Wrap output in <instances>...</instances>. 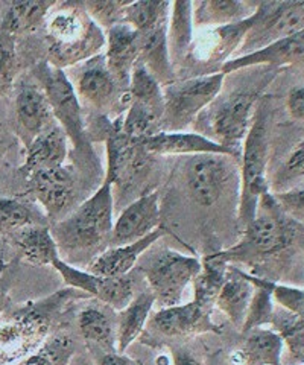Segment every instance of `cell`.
<instances>
[{
    "label": "cell",
    "instance_id": "ffe728a7",
    "mask_svg": "<svg viewBox=\"0 0 304 365\" xmlns=\"http://www.w3.org/2000/svg\"><path fill=\"white\" fill-rule=\"evenodd\" d=\"M145 148L146 153L151 155H174V154H189V155H199V154H224L233 158L234 154L216 143L213 139H209L204 134L198 133H166L162 131L148 139L139 140ZM238 160V158H236Z\"/></svg>",
    "mask_w": 304,
    "mask_h": 365
},
{
    "label": "cell",
    "instance_id": "44dd1931",
    "mask_svg": "<svg viewBox=\"0 0 304 365\" xmlns=\"http://www.w3.org/2000/svg\"><path fill=\"white\" fill-rule=\"evenodd\" d=\"M164 235H166L164 228L159 227L155 228L152 233L145 236L137 242L120 245V247H110L104 251V253H100L90 262L87 265L88 271L103 277L128 276L145 251L150 247H152Z\"/></svg>",
    "mask_w": 304,
    "mask_h": 365
},
{
    "label": "cell",
    "instance_id": "8d00e7d4",
    "mask_svg": "<svg viewBox=\"0 0 304 365\" xmlns=\"http://www.w3.org/2000/svg\"><path fill=\"white\" fill-rule=\"evenodd\" d=\"M163 114L139 102H130L125 118L122 119V130L136 140H143L159 134L162 128Z\"/></svg>",
    "mask_w": 304,
    "mask_h": 365
},
{
    "label": "cell",
    "instance_id": "6da1fadb",
    "mask_svg": "<svg viewBox=\"0 0 304 365\" xmlns=\"http://www.w3.org/2000/svg\"><path fill=\"white\" fill-rule=\"evenodd\" d=\"M112 213V186L104 181L95 195L84 201L65 220L53 224L51 232L58 251L69 256H87L92 262L111 245L115 228Z\"/></svg>",
    "mask_w": 304,
    "mask_h": 365
},
{
    "label": "cell",
    "instance_id": "30bf717a",
    "mask_svg": "<svg viewBox=\"0 0 304 365\" xmlns=\"http://www.w3.org/2000/svg\"><path fill=\"white\" fill-rule=\"evenodd\" d=\"M201 260L194 256L163 250L148 268H145L146 282L150 284L155 303L162 307L177 306L187 284L194 283L201 271Z\"/></svg>",
    "mask_w": 304,
    "mask_h": 365
},
{
    "label": "cell",
    "instance_id": "f6af8a7d",
    "mask_svg": "<svg viewBox=\"0 0 304 365\" xmlns=\"http://www.w3.org/2000/svg\"><path fill=\"white\" fill-rule=\"evenodd\" d=\"M288 111L295 120L304 122V86L294 87L289 91Z\"/></svg>",
    "mask_w": 304,
    "mask_h": 365
},
{
    "label": "cell",
    "instance_id": "d4e9b609",
    "mask_svg": "<svg viewBox=\"0 0 304 365\" xmlns=\"http://www.w3.org/2000/svg\"><path fill=\"white\" fill-rule=\"evenodd\" d=\"M254 291L256 287L250 282L248 272L230 265L215 306L229 317L236 327L242 329Z\"/></svg>",
    "mask_w": 304,
    "mask_h": 365
},
{
    "label": "cell",
    "instance_id": "836d02e7",
    "mask_svg": "<svg viewBox=\"0 0 304 365\" xmlns=\"http://www.w3.org/2000/svg\"><path fill=\"white\" fill-rule=\"evenodd\" d=\"M128 93H130V102H139V104L150 107L163 114L164 111L163 88L159 84V81H157V79L148 72V68H146L140 61H137L132 68Z\"/></svg>",
    "mask_w": 304,
    "mask_h": 365
},
{
    "label": "cell",
    "instance_id": "bcb514c9",
    "mask_svg": "<svg viewBox=\"0 0 304 365\" xmlns=\"http://www.w3.org/2000/svg\"><path fill=\"white\" fill-rule=\"evenodd\" d=\"M96 365H139L136 361L131 359L125 353L116 351H99L93 353Z\"/></svg>",
    "mask_w": 304,
    "mask_h": 365
},
{
    "label": "cell",
    "instance_id": "e0dca14e",
    "mask_svg": "<svg viewBox=\"0 0 304 365\" xmlns=\"http://www.w3.org/2000/svg\"><path fill=\"white\" fill-rule=\"evenodd\" d=\"M76 91L90 106L99 110L112 106L117 98L122 101L130 99L128 91L119 87L115 76L108 71L105 55H96L81 66L76 78Z\"/></svg>",
    "mask_w": 304,
    "mask_h": 365
},
{
    "label": "cell",
    "instance_id": "2e32d148",
    "mask_svg": "<svg viewBox=\"0 0 304 365\" xmlns=\"http://www.w3.org/2000/svg\"><path fill=\"white\" fill-rule=\"evenodd\" d=\"M31 192L46 210L51 220H56L75 197L76 175L70 165L43 170L28 178Z\"/></svg>",
    "mask_w": 304,
    "mask_h": 365
},
{
    "label": "cell",
    "instance_id": "d6a6232c",
    "mask_svg": "<svg viewBox=\"0 0 304 365\" xmlns=\"http://www.w3.org/2000/svg\"><path fill=\"white\" fill-rule=\"evenodd\" d=\"M56 5V2L49 0H26V2H14L9 5L8 13L5 14L2 23L13 31L16 36L21 32L32 31L40 23L44 21L51 13V9Z\"/></svg>",
    "mask_w": 304,
    "mask_h": 365
},
{
    "label": "cell",
    "instance_id": "7402d4cb",
    "mask_svg": "<svg viewBox=\"0 0 304 365\" xmlns=\"http://www.w3.org/2000/svg\"><path fill=\"white\" fill-rule=\"evenodd\" d=\"M304 61V29L295 36L277 41L268 48L245 55L238 58L229 60L222 64L221 72L227 76L236 71H241L245 67L254 66H269V67H281L289 64H297Z\"/></svg>",
    "mask_w": 304,
    "mask_h": 365
},
{
    "label": "cell",
    "instance_id": "f546056e",
    "mask_svg": "<svg viewBox=\"0 0 304 365\" xmlns=\"http://www.w3.org/2000/svg\"><path fill=\"white\" fill-rule=\"evenodd\" d=\"M256 5L236 0H202L194 2V23L199 26H229L248 19Z\"/></svg>",
    "mask_w": 304,
    "mask_h": 365
},
{
    "label": "cell",
    "instance_id": "603a6c76",
    "mask_svg": "<svg viewBox=\"0 0 304 365\" xmlns=\"http://www.w3.org/2000/svg\"><path fill=\"white\" fill-rule=\"evenodd\" d=\"M167 21L169 17L157 23L152 29L140 34L142 48L139 61L163 87L177 81L167 48Z\"/></svg>",
    "mask_w": 304,
    "mask_h": 365
},
{
    "label": "cell",
    "instance_id": "8fae6325",
    "mask_svg": "<svg viewBox=\"0 0 304 365\" xmlns=\"http://www.w3.org/2000/svg\"><path fill=\"white\" fill-rule=\"evenodd\" d=\"M236 162L238 160L224 154H199L190 158L184 175L192 200L202 207L215 205L231 185Z\"/></svg>",
    "mask_w": 304,
    "mask_h": 365
},
{
    "label": "cell",
    "instance_id": "74e56055",
    "mask_svg": "<svg viewBox=\"0 0 304 365\" xmlns=\"http://www.w3.org/2000/svg\"><path fill=\"white\" fill-rule=\"evenodd\" d=\"M172 4L157 2V0H139V2H130L123 9L122 23L131 26L134 31L143 34L152 29L157 23L169 17V8Z\"/></svg>",
    "mask_w": 304,
    "mask_h": 365
},
{
    "label": "cell",
    "instance_id": "3957f363",
    "mask_svg": "<svg viewBox=\"0 0 304 365\" xmlns=\"http://www.w3.org/2000/svg\"><path fill=\"white\" fill-rule=\"evenodd\" d=\"M51 64L64 68L96 56L105 44L100 26L90 17L84 2H64L48 16Z\"/></svg>",
    "mask_w": 304,
    "mask_h": 365
},
{
    "label": "cell",
    "instance_id": "f35d334b",
    "mask_svg": "<svg viewBox=\"0 0 304 365\" xmlns=\"http://www.w3.org/2000/svg\"><path fill=\"white\" fill-rule=\"evenodd\" d=\"M248 279L256 287V291L251 299L248 312H246L243 326L241 329L242 334H248L254 329H261L268 324L271 326L273 314L276 309L273 294L263 283V279L256 277L253 274H248Z\"/></svg>",
    "mask_w": 304,
    "mask_h": 365
},
{
    "label": "cell",
    "instance_id": "1f68e13d",
    "mask_svg": "<svg viewBox=\"0 0 304 365\" xmlns=\"http://www.w3.org/2000/svg\"><path fill=\"white\" fill-rule=\"evenodd\" d=\"M201 264V271L194 280V300L213 309L230 264L221 260L216 255L206 256Z\"/></svg>",
    "mask_w": 304,
    "mask_h": 365
},
{
    "label": "cell",
    "instance_id": "277c9868",
    "mask_svg": "<svg viewBox=\"0 0 304 365\" xmlns=\"http://www.w3.org/2000/svg\"><path fill=\"white\" fill-rule=\"evenodd\" d=\"M295 233L290 216L280 207L274 195L268 192L258 202L256 218L243 228L241 241L215 255L230 265H251L290 247Z\"/></svg>",
    "mask_w": 304,
    "mask_h": 365
},
{
    "label": "cell",
    "instance_id": "9a60e30c",
    "mask_svg": "<svg viewBox=\"0 0 304 365\" xmlns=\"http://www.w3.org/2000/svg\"><path fill=\"white\" fill-rule=\"evenodd\" d=\"M159 192L154 190L142 195L122 210L112 228L110 247H120L137 242L145 236L162 227Z\"/></svg>",
    "mask_w": 304,
    "mask_h": 365
},
{
    "label": "cell",
    "instance_id": "52a82bcc",
    "mask_svg": "<svg viewBox=\"0 0 304 365\" xmlns=\"http://www.w3.org/2000/svg\"><path fill=\"white\" fill-rule=\"evenodd\" d=\"M224 79L225 75L219 72L183 79V81L166 86L163 88V131L179 133L192 125L202 110H206L219 96Z\"/></svg>",
    "mask_w": 304,
    "mask_h": 365
},
{
    "label": "cell",
    "instance_id": "c3c4849f",
    "mask_svg": "<svg viewBox=\"0 0 304 365\" xmlns=\"http://www.w3.org/2000/svg\"><path fill=\"white\" fill-rule=\"evenodd\" d=\"M8 288L4 287V283L0 282V314L4 312V309L6 307V302H8Z\"/></svg>",
    "mask_w": 304,
    "mask_h": 365
},
{
    "label": "cell",
    "instance_id": "e575fe53",
    "mask_svg": "<svg viewBox=\"0 0 304 365\" xmlns=\"http://www.w3.org/2000/svg\"><path fill=\"white\" fill-rule=\"evenodd\" d=\"M75 339L67 332H56L46 338L41 347L20 365H70L75 355Z\"/></svg>",
    "mask_w": 304,
    "mask_h": 365
},
{
    "label": "cell",
    "instance_id": "9c48e42d",
    "mask_svg": "<svg viewBox=\"0 0 304 365\" xmlns=\"http://www.w3.org/2000/svg\"><path fill=\"white\" fill-rule=\"evenodd\" d=\"M304 29V2H262L250 16L238 56L262 51L277 41L289 38ZM236 56V58H238Z\"/></svg>",
    "mask_w": 304,
    "mask_h": 365
},
{
    "label": "cell",
    "instance_id": "b9f144b4",
    "mask_svg": "<svg viewBox=\"0 0 304 365\" xmlns=\"http://www.w3.org/2000/svg\"><path fill=\"white\" fill-rule=\"evenodd\" d=\"M130 2H115V0H92V2H84L85 9L88 11L96 25L105 28L107 31L112 26L122 23L123 9L127 8Z\"/></svg>",
    "mask_w": 304,
    "mask_h": 365
},
{
    "label": "cell",
    "instance_id": "d6986e66",
    "mask_svg": "<svg viewBox=\"0 0 304 365\" xmlns=\"http://www.w3.org/2000/svg\"><path fill=\"white\" fill-rule=\"evenodd\" d=\"M67 140H69V137L58 122H55L37 137H33L28 146L25 165L20 169L21 174L29 178L33 174L43 173V170L64 166L67 155H69Z\"/></svg>",
    "mask_w": 304,
    "mask_h": 365
},
{
    "label": "cell",
    "instance_id": "83f0119b",
    "mask_svg": "<svg viewBox=\"0 0 304 365\" xmlns=\"http://www.w3.org/2000/svg\"><path fill=\"white\" fill-rule=\"evenodd\" d=\"M80 332L88 350L92 353L116 351L117 350V330L112 319L96 306H88L81 311Z\"/></svg>",
    "mask_w": 304,
    "mask_h": 365
},
{
    "label": "cell",
    "instance_id": "cb8c5ba5",
    "mask_svg": "<svg viewBox=\"0 0 304 365\" xmlns=\"http://www.w3.org/2000/svg\"><path fill=\"white\" fill-rule=\"evenodd\" d=\"M238 351L230 356L231 365H281L285 342L274 329H254L243 334Z\"/></svg>",
    "mask_w": 304,
    "mask_h": 365
},
{
    "label": "cell",
    "instance_id": "8992f818",
    "mask_svg": "<svg viewBox=\"0 0 304 365\" xmlns=\"http://www.w3.org/2000/svg\"><path fill=\"white\" fill-rule=\"evenodd\" d=\"M33 75L38 78L43 90L46 91L56 122L70 139L75 153L81 155V165L93 168L96 162L95 154L87 137L80 101L70 79L63 68L52 66L49 61L40 63Z\"/></svg>",
    "mask_w": 304,
    "mask_h": 365
},
{
    "label": "cell",
    "instance_id": "7dc6e473",
    "mask_svg": "<svg viewBox=\"0 0 304 365\" xmlns=\"http://www.w3.org/2000/svg\"><path fill=\"white\" fill-rule=\"evenodd\" d=\"M172 365H204L192 350L177 347L172 350Z\"/></svg>",
    "mask_w": 304,
    "mask_h": 365
},
{
    "label": "cell",
    "instance_id": "f1b7e54d",
    "mask_svg": "<svg viewBox=\"0 0 304 365\" xmlns=\"http://www.w3.org/2000/svg\"><path fill=\"white\" fill-rule=\"evenodd\" d=\"M155 299L151 291H145L132 299V302L119 311L116 330H117V350L125 353L127 349L143 332L145 324L148 323Z\"/></svg>",
    "mask_w": 304,
    "mask_h": 365
},
{
    "label": "cell",
    "instance_id": "4dcf8cb0",
    "mask_svg": "<svg viewBox=\"0 0 304 365\" xmlns=\"http://www.w3.org/2000/svg\"><path fill=\"white\" fill-rule=\"evenodd\" d=\"M192 23H194V2L177 0L172 4L171 23L167 28V48L171 61L182 60L189 52L192 43Z\"/></svg>",
    "mask_w": 304,
    "mask_h": 365
},
{
    "label": "cell",
    "instance_id": "ac0fdd59",
    "mask_svg": "<svg viewBox=\"0 0 304 365\" xmlns=\"http://www.w3.org/2000/svg\"><path fill=\"white\" fill-rule=\"evenodd\" d=\"M105 61L108 71L115 76L119 87L123 91H128L132 68L140 58V34L131 26L119 25L107 31Z\"/></svg>",
    "mask_w": 304,
    "mask_h": 365
},
{
    "label": "cell",
    "instance_id": "ba28073f",
    "mask_svg": "<svg viewBox=\"0 0 304 365\" xmlns=\"http://www.w3.org/2000/svg\"><path fill=\"white\" fill-rule=\"evenodd\" d=\"M258 96L261 90H233L209 106L213 140L230 150L239 165L243 142L256 116Z\"/></svg>",
    "mask_w": 304,
    "mask_h": 365
},
{
    "label": "cell",
    "instance_id": "7c38bea8",
    "mask_svg": "<svg viewBox=\"0 0 304 365\" xmlns=\"http://www.w3.org/2000/svg\"><path fill=\"white\" fill-rule=\"evenodd\" d=\"M104 133L108 158L104 181L111 186H117L120 190H128L148 165L151 154L145 151L139 140L123 133L122 119L107 120Z\"/></svg>",
    "mask_w": 304,
    "mask_h": 365
},
{
    "label": "cell",
    "instance_id": "484cf974",
    "mask_svg": "<svg viewBox=\"0 0 304 365\" xmlns=\"http://www.w3.org/2000/svg\"><path fill=\"white\" fill-rule=\"evenodd\" d=\"M16 110L17 119L31 135V140L56 122L46 91L38 86H21L16 99Z\"/></svg>",
    "mask_w": 304,
    "mask_h": 365
},
{
    "label": "cell",
    "instance_id": "5bb4252c",
    "mask_svg": "<svg viewBox=\"0 0 304 365\" xmlns=\"http://www.w3.org/2000/svg\"><path fill=\"white\" fill-rule=\"evenodd\" d=\"M210 307L192 300L187 304L162 307L150 319V327L167 338H190L201 334H221Z\"/></svg>",
    "mask_w": 304,
    "mask_h": 365
},
{
    "label": "cell",
    "instance_id": "4fadbf2b",
    "mask_svg": "<svg viewBox=\"0 0 304 365\" xmlns=\"http://www.w3.org/2000/svg\"><path fill=\"white\" fill-rule=\"evenodd\" d=\"M52 267L60 272L67 287L83 291L90 297H95V299L105 303L115 311L125 309L134 297H136L134 295V282L130 276H96V274H92L90 271L75 268L61 257L56 259Z\"/></svg>",
    "mask_w": 304,
    "mask_h": 365
},
{
    "label": "cell",
    "instance_id": "681fc988",
    "mask_svg": "<svg viewBox=\"0 0 304 365\" xmlns=\"http://www.w3.org/2000/svg\"><path fill=\"white\" fill-rule=\"evenodd\" d=\"M6 267H5V264H4V262L2 260H0V272H4V269H5Z\"/></svg>",
    "mask_w": 304,
    "mask_h": 365
},
{
    "label": "cell",
    "instance_id": "60d3db41",
    "mask_svg": "<svg viewBox=\"0 0 304 365\" xmlns=\"http://www.w3.org/2000/svg\"><path fill=\"white\" fill-rule=\"evenodd\" d=\"M17 36L4 23L0 25V96L6 93L17 71Z\"/></svg>",
    "mask_w": 304,
    "mask_h": 365
},
{
    "label": "cell",
    "instance_id": "7a4b0ae2",
    "mask_svg": "<svg viewBox=\"0 0 304 365\" xmlns=\"http://www.w3.org/2000/svg\"><path fill=\"white\" fill-rule=\"evenodd\" d=\"M88 297L83 291L69 288L14 309L5 326L0 327V364L29 355V351L46 341L55 319L61 317L67 306Z\"/></svg>",
    "mask_w": 304,
    "mask_h": 365
},
{
    "label": "cell",
    "instance_id": "4316f807",
    "mask_svg": "<svg viewBox=\"0 0 304 365\" xmlns=\"http://www.w3.org/2000/svg\"><path fill=\"white\" fill-rule=\"evenodd\" d=\"M9 236L21 257L32 265L52 267L60 259L58 247L48 225H31Z\"/></svg>",
    "mask_w": 304,
    "mask_h": 365
},
{
    "label": "cell",
    "instance_id": "d590c367",
    "mask_svg": "<svg viewBox=\"0 0 304 365\" xmlns=\"http://www.w3.org/2000/svg\"><path fill=\"white\" fill-rule=\"evenodd\" d=\"M271 326L276 329V332L281 336V339H283L292 361L304 364V322L303 319L280 306L274 309Z\"/></svg>",
    "mask_w": 304,
    "mask_h": 365
},
{
    "label": "cell",
    "instance_id": "ee69618b",
    "mask_svg": "<svg viewBox=\"0 0 304 365\" xmlns=\"http://www.w3.org/2000/svg\"><path fill=\"white\" fill-rule=\"evenodd\" d=\"M276 201L280 204L289 216L297 215L304 216V189H295L289 192H281L274 195Z\"/></svg>",
    "mask_w": 304,
    "mask_h": 365
},
{
    "label": "cell",
    "instance_id": "7bdbcfd3",
    "mask_svg": "<svg viewBox=\"0 0 304 365\" xmlns=\"http://www.w3.org/2000/svg\"><path fill=\"white\" fill-rule=\"evenodd\" d=\"M304 175V140L298 143L285 162L283 169L280 170L278 180H292Z\"/></svg>",
    "mask_w": 304,
    "mask_h": 365
},
{
    "label": "cell",
    "instance_id": "5b68a950",
    "mask_svg": "<svg viewBox=\"0 0 304 365\" xmlns=\"http://www.w3.org/2000/svg\"><path fill=\"white\" fill-rule=\"evenodd\" d=\"M269 106L262 102L256 110L251 128L246 134L241 157L242 190L239 202V222L245 228L257 215L261 198L268 193L266 168L269 157Z\"/></svg>",
    "mask_w": 304,
    "mask_h": 365
},
{
    "label": "cell",
    "instance_id": "ab89813d",
    "mask_svg": "<svg viewBox=\"0 0 304 365\" xmlns=\"http://www.w3.org/2000/svg\"><path fill=\"white\" fill-rule=\"evenodd\" d=\"M36 209L25 201L14 198L0 200V232L13 235L21 228L31 225H43Z\"/></svg>",
    "mask_w": 304,
    "mask_h": 365
}]
</instances>
